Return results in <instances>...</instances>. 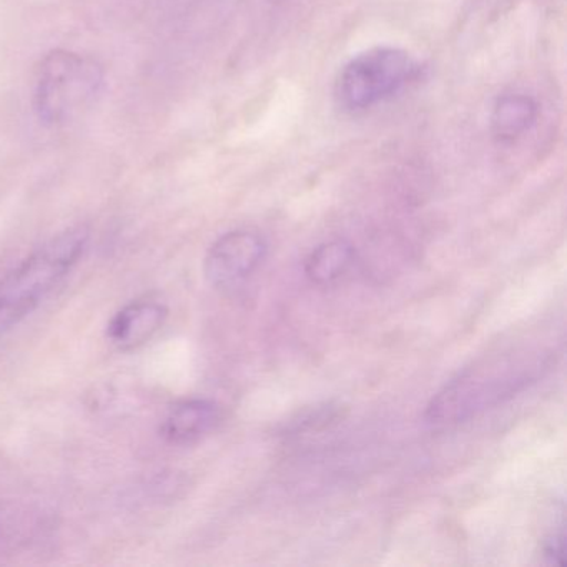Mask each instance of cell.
I'll list each match as a JSON object with an SVG mask.
<instances>
[{
  "mask_svg": "<svg viewBox=\"0 0 567 567\" xmlns=\"http://www.w3.org/2000/svg\"><path fill=\"white\" fill-rule=\"evenodd\" d=\"M539 118L536 99L523 92H509L497 99L491 114V134L501 145L514 144L523 138Z\"/></svg>",
  "mask_w": 567,
  "mask_h": 567,
  "instance_id": "8",
  "label": "cell"
},
{
  "mask_svg": "<svg viewBox=\"0 0 567 567\" xmlns=\"http://www.w3.org/2000/svg\"><path fill=\"white\" fill-rule=\"evenodd\" d=\"M104 89L101 62L68 49H55L45 54L35 71L32 105L45 127H68L95 107Z\"/></svg>",
  "mask_w": 567,
  "mask_h": 567,
  "instance_id": "2",
  "label": "cell"
},
{
  "mask_svg": "<svg viewBox=\"0 0 567 567\" xmlns=\"http://www.w3.org/2000/svg\"><path fill=\"white\" fill-rule=\"evenodd\" d=\"M220 404L205 398L181 401L162 421L161 434L175 446H190L210 436L221 423Z\"/></svg>",
  "mask_w": 567,
  "mask_h": 567,
  "instance_id": "6",
  "label": "cell"
},
{
  "mask_svg": "<svg viewBox=\"0 0 567 567\" xmlns=\"http://www.w3.org/2000/svg\"><path fill=\"white\" fill-rule=\"evenodd\" d=\"M267 244L250 230L221 235L205 257L204 270L212 287L227 290L247 280L264 264Z\"/></svg>",
  "mask_w": 567,
  "mask_h": 567,
  "instance_id": "5",
  "label": "cell"
},
{
  "mask_svg": "<svg viewBox=\"0 0 567 567\" xmlns=\"http://www.w3.org/2000/svg\"><path fill=\"white\" fill-rule=\"evenodd\" d=\"M544 557L550 566H566V537L563 533L554 534L544 543Z\"/></svg>",
  "mask_w": 567,
  "mask_h": 567,
  "instance_id": "10",
  "label": "cell"
},
{
  "mask_svg": "<svg viewBox=\"0 0 567 567\" xmlns=\"http://www.w3.org/2000/svg\"><path fill=\"white\" fill-rule=\"evenodd\" d=\"M167 318L168 308L161 301H132L112 318L107 338L118 350H137L161 331Z\"/></svg>",
  "mask_w": 567,
  "mask_h": 567,
  "instance_id": "7",
  "label": "cell"
},
{
  "mask_svg": "<svg viewBox=\"0 0 567 567\" xmlns=\"http://www.w3.org/2000/svg\"><path fill=\"white\" fill-rule=\"evenodd\" d=\"M416 74V61L403 49H368L341 69L334 81V101L347 112L368 111L403 91Z\"/></svg>",
  "mask_w": 567,
  "mask_h": 567,
  "instance_id": "4",
  "label": "cell"
},
{
  "mask_svg": "<svg viewBox=\"0 0 567 567\" xmlns=\"http://www.w3.org/2000/svg\"><path fill=\"white\" fill-rule=\"evenodd\" d=\"M87 228L74 227L42 245L0 280V337L21 323L84 255Z\"/></svg>",
  "mask_w": 567,
  "mask_h": 567,
  "instance_id": "3",
  "label": "cell"
},
{
  "mask_svg": "<svg viewBox=\"0 0 567 567\" xmlns=\"http://www.w3.org/2000/svg\"><path fill=\"white\" fill-rule=\"evenodd\" d=\"M553 350L533 344L487 354L447 381L430 401L426 421L446 427L506 403L537 383L554 364Z\"/></svg>",
  "mask_w": 567,
  "mask_h": 567,
  "instance_id": "1",
  "label": "cell"
},
{
  "mask_svg": "<svg viewBox=\"0 0 567 567\" xmlns=\"http://www.w3.org/2000/svg\"><path fill=\"white\" fill-rule=\"evenodd\" d=\"M353 245L347 240H331L318 245L305 264V274L315 285H331L340 280L354 264Z\"/></svg>",
  "mask_w": 567,
  "mask_h": 567,
  "instance_id": "9",
  "label": "cell"
}]
</instances>
